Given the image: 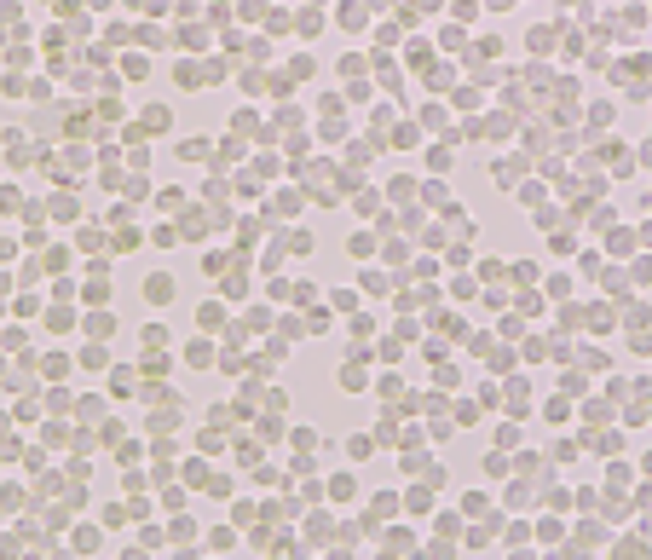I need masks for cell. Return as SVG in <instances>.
Masks as SVG:
<instances>
[{
  "label": "cell",
  "instance_id": "cell-12",
  "mask_svg": "<svg viewBox=\"0 0 652 560\" xmlns=\"http://www.w3.org/2000/svg\"><path fill=\"white\" fill-rule=\"evenodd\" d=\"M543 416H548L554 427H566V422H572V404H566V399H548V404H543Z\"/></svg>",
  "mask_w": 652,
  "mask_h": 560
},
{
  "label": "cell",
  "instance_id": "cell-21",
  "mask_svg": "<svg viewBox=\"0 0 652 560\" xmlns=\"http://www.w3.org/2000/svg\"><path fill=\"white\" fill-rule=\"evenodd\" d=\"M485 474H491V480H502V474H508V456L491 451V456H485Z\"/></svg>",
  "mask_w": 652,
  "mask_h": 560
},
{
  "label": "cell",
  "instance_id": "cell-16",
  "mask_svg": "<svg viewBox=\"0 0 652 560\" xmlns=\"http://www.w3.org/2000/svg\"><path fill=\"white\" fill-rule=\"evenodd\" d=\"M139 341H144V347H162V341H168V329H162V324H144Z\"/></svg>",
  "mask_w": 652,
  "mask_h": 560
},
{
  "label": "cell",
  "instance_id": "cell-25",
  "mask_svg": "<svg viewBox=\"0 0 652 560\" xmlns=\"http://www.w3.org/2000/svg\"><path fill=\"white\" fill-rule=\"evenodd\" d=\"M537 537H543V543H560L566 532H560V520H543V525H537Z\"/></svg>",
  "mask_w": 652,
  "mask_h": 560
},
{
  "label": "cell",
  "instance_id": "cell-26",
  "mask_svg": "<svg viewBox=\"0 0 652 560\" xmlns=\"http://www.w3.org/2000/svg\"><path fill=\"white\" fill-rule=\"evenodd\" d=\"M364 289H370V295H387V289H393V283H387L381 272H364Z\"/></svg>",
  "mask_w": 652,
  "mask_h": 560
},
{
  "label": "cell",
  "instance_id": "cell-22",
  "mask_svg": "<svg viewBox=\"0 0 652 560\" xmlns=\"http://www.w3.org/2000/svg\"><path fill=\"white\" fill-rule=\"evenodd\" d=\"M341 387H347V393H364V370H358V364L341 370Z\"/></svg>",
  "mask_w": 652,
  "mask_h": 560
},
{
  "label": "cell",
  "instance_id": "cell-20",
  "mask_svg": "<svg viewBox=\"0 0 652 560\" xmlns=\"http://www.w3.org/2000/svg\"><path fill=\"white\" fill-rule=\"evenodd\" d=\"M185 358H191V364H208V358H214V347H208V341H191Z\"/></svg>",
  "mask_w": 652,
  "mask_h": 560
},
{
  "label": "cell",
  "instance_id": "cell-23",
  "mask_svg": "<svg viewBox=\"0 0 652 560\" xmlns=\"http://www.w3.org/2000/svg\"><path fill=\"white\" fill-rule=\"evenodd\" d=\"M548 249H554V254H572L577 243H572V232H554V237H548Z\"/></svg>",
  "mask_w": 652,
  "mask_h": 560
},
{
  "label": "cell",
  "instance_id": "cell-14",
  "mask_svg": "<svg viewBox=\"0 0 652 560\" xmlns=\"http://www.w3.org/2000/svg\"><path fill=\"white\" fill-rule=\"evenodd\" d=\"M370 451H376V439H370V433H358V439H347V456H352V463H364Z\"/></svg>",
  "mask_w": 652,
  "mask_h": 560
},
{
  "label": "cell",
  "instance_id": "cell-13",
  "mask_svg": "<svg viewBox=\"0 0 652 560\" xmlns=\"http://www.w3.org/2000/svg\"><path fill=\"white\" fill-rule=\"evenodd\" d=\"M508 277H514L519 289H531V283H537V266H531V260H514V266H508Z\"/></svg>",
  "mask_w": 652,
  "mask_h": 560
},
{
  "label": "cell",
  "instance_id": "cell-3",
  "mask_svg": "<svg viewBox=\"0 0 652 560\" xmlns=\"http://www.w3.org/2000/svg\"><path fill=\"white\" fill-rule=\"evenodd\" d=\"M399 508H404V503L393 497V491H376V497H370V525H376V520H393Z\"/></svg>",
  "mask_w": 652,
  "mask_h": 560
},
{
  "label": "cell",
  "instance_id": "cell-2",
  "mask_svg": "<svg viewBox=\"0 0 652 560\" xmlns=\"http://www.w3.org/2000/svg\"><path fill=\"white\" fill-rule=\"evenodd\" d=\"M87 335H93V341H110V335H116V312H110V306H93V312H87Z\"/></svg>",
  "mask_w": 652,
  "mask_h": 560
},
{
  "label": "cell",
  "instance_id": "cell-9",
  "mask_svg": "<svg viewBox=\"0 0 652 560\" xmlns=\"http://www.w3.org/2000/svg\"><path fill=\"white\" fill-rule=\"evenodd\" d=\"M462 514L474 520V514H491V497L485 491H462Z\"/></svg>",
  "mask_w": 652,
  "mask_h": 560
},
{
  "label": "cell",
  "instance_id": "cell-4",
  "mask_svg": "<svg viewBox=\"0 0 652 560\" xmlns=\"http://www.w3.org/2000/svg\"><path fill=\"white\" fill-rule=\"evenodd\" d=\"M404 514H416V520H421V514H433V485H428V491L416 485L410 497H404Z\"/></svg>",
  "mask_w": 652,
  "mask_h": 560
},
{
  "label": "cell",
  "instance_id": "cell-5",
  "mask_svg": "<svg viewBox=\"0 0 652 560\" xmlns=\"http://www.w3.org/2000/svg\"><path fill=\"white\" fill-rule=\"evenodd\" d=\"M81 370H110V353H104V341H93V347H81Z\"/></svg>",
  "mask_w": 652,
  "mask_h": 560
},
{
  "label": "cell",
  "instance_id": "cell-18",
  "mask_svg": "<svg viewBox=\"0 0 652 560\" xmlns=\"http://www.w3.org/2000/svg\"><path fill=\"white\" fill-rule=\"evenodd\" d=\"M127 514H133V508H122V503H110V508H104V525H110V532H116V525H127Z\"/></svg>",
  "mask_w": 652,
  "mask_h": 560
},
{
  "label": "cell",
  "instance_id": "cell-17",
  "mask_svg": "<svg viewBox=\"0 0 652 560\" xmlns=\"http://www.w3.org/2000/svg\"><path fill=\"white\" fill-rule=\"evenodd\" d=\"M208 549H237V532H231V525H220V532L208 537Z\"/></svg>",
  "mask_w": 652,
  "mask_h": 560
},
{
  "label": "cell",
  "instance_id": "cell-11",
  "mask_svg": "<svg viewBox=\"0 0 652 560\" xmlns=\"http://www.w3.org/2000/svg\"><path fill=\"white\" fill-rule=\"evenodd\" d=\"M266 329H271V312H266V306H254V312H249V324H242V335H266Z\"/></svg>",
  "mask_w": 652,
  "mask_h": 560
},
{
  "label": "cell",
  "instance_id": "cell-19",
  "mask_svg": "<svg viewBox=\"0 0 652 560\" xmlns=\"http://www.w3.org/2000/svg\"><path fill=\"white\" fill-rule=\"evenodd\" d=\"M46 329H52V335H64V329H75V318H70V312H46Z\"/></svg>",
  "mask_w": 652,
  "mask_h": 560
},
{
  "label": "cell",
  "instance_id": "cell-1",
  "mask_svg": "<svg viewBox=\"0 0 652 560\" xmlns=\"http://www.w3.org/2000/svg\"><path fill=\"white\" fill-rule=\"evenodd\" d=\"M173 295H179V283L168 272H156V277H144V306H173Z\"/></svg>",
  "mask_w": 652,
  "mask_h": 560
},
{
  "label": "cell",
  "instance_id": "cell-8",
  "mask_svg": "<svg viewBox=\"0 0 652 560\" xmlns=\"http://www.w3.org/2000/svg\"><path fill=\"white\" fill-rule=\"evenodd\" d=\"M104 532H110V525H104ZM104 532H99V525H81V532H75V549H81V554H93V549L104 543Z\"/></svg>",
  "mask_w": 652,
  "mask_h": 560
},
{
  "label": "cell",
  "instance_id": "cell-24",
  "mask_svg": "<svg viewBox=\"0 0 652 560\" xmlns=\"http://www.w3.org/2000/svg\"><path fill=\"white\" fill-rule=\"evenodd\" d=\"M139 543H144V549H168V537H162L156 525H144V532H139Z\"/></svg>",
  "mask_w": 652,
  "mask_h": 560
},
{
  "label": "cell",
  "instance_id": "cell-10",
  "mask_svg": "<svg viewBox=\"0 0 652 560\" xmlns=\"http://www.w3.org/2000/svg\"><path fill=\"white\" fill-rule=\"evenodd\" d=\"M225 301H237V295H249V266H242V272H231V277H225Z\"/></svg>",
  "mask_w": 652,
  "mask_h": 560
},
{
  "label": "cell",
  "instance_id": "cell-6",
  "mask_svg": "<svg viewBox=\"0 0 652 560\" xmlns=\"http://www.w3.org/2000/svg\"><path fill=\"white\" fill-rule=\"evenodd\" d=\"M329 497H335V503H352V497H358V480H352V474H335V480H329Z\"/></svg>",
  "mask_w": 652,
  "mask_h": 560
},
{
  "label": "cell",
  "instance_id": "cell-7",
  "mask_svg": "<svg viewBox=\"0 0 652 560\" xmlns=\"http://www.w3.org/2000/svg\"><path fill=\"white\" fill-rule=\"evenodd\" d=\"M220 324H225V306H220V301H208V306L197 312V329H208V335H214Z\"/></svg>",
  "mask_w": 652,
  "mask_h": 560
},
{
  "label": "cell",
  "instance_id": "cell-15",
  "mask_svg": "<svg viewBox=\"0 0 652 560\" xmlns=\"http://www.w3.org/2000/svg\"><path fill=\"white\" fill-rule=\"evenodd\" d=\"M41 375H52V382H58V375H70V358H64V353H46V370Z\"/></svg>",
  "mask_w": 652,
  "mask_h": 560
}]
</instances>
